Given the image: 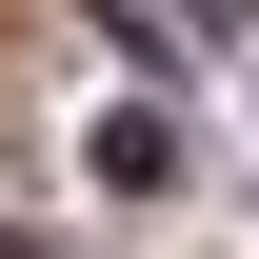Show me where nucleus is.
<instances>
[{"label": "nucleus", "mask_w": 259, "mask_h": 259, "mask_svg": "<svg viewBox=\"0 0 259 259\" xmlns=\"http://www.w3.org/2000/svg\"><path fill=\"white\" fill-rule=\"evenodd\" d=\"M100 180H120V199H160V180H180V120H160V100H120V120H100Z\"/></svg>", "instance_id": "f257e3e1"}]
</instances>
